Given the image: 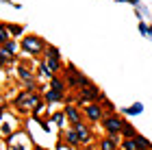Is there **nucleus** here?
<instances>
[{
  "label": "nucleus",
  "instance_id": "nucleus-1",
  "mask_svg": "<svg viewBox=\"0 0 152 150\" xmlns=\"http://www.w3.org/2000/svg\"><path fill=\"white\" fill-rule=\"evenodd\" d=\"M104 126H107V131H109V133H111L113 137H115V135L122 131L124 122H122L120 118H117V115H109V118H104Z\"/></svg>",
  "mask_w": 152,
  "mask_h": 150
},
{
  "label": "nucleus",
  "instance_id": "nucleus-2",
  "mask_svg": "<svg viewBox=\"0 0 152 150\" xmlns=\"http://www.w3.org/2000/svg\"><path fill=\"white\" fill-rule=\"evenodd\" d=\"M22 46H24V50H26V52H39L41 48H44V46H41V42H39L37 37H26Z\"/></svg>",
  "mask_w": 152,
  "mask_h": 150
},
{
  "label": "nucleus",
  "instance_id": "nucleus-3",
  "mask_svg": "<svg viewBox=\"0 0 152 150\" xmlns=\"http://www.w3.org/2000/svg\"><path fill=\"white\" fill-rule=\"evenodd\" d=\"M80 100H98V91L94 89V87H85V89L80 91Z\"/></svg>",
  "mask_w": 152,
  "mask_h": 150
},
{
  "label": "nucleus",
  "instance_id": "nucleus-4",
  "mask_svg": "<svg viewBox=\"0 0 152 150\" xmlns=\"http://www.w3.org/2000/svg\"><path fill=\"white\" fill-rule=\"evenodd\" d=\"M87 118H89V120H100V118H102L100 107H98V105H89V107H87Z\"/></svg>",
  "mask_w": 152,
  "mask_h": 150
},
{
  "label": "nucleus",
  "instance_id": "nucleus-5",
  "mask_svg": "<svg viewBox=\"0 0 152 150\" xmlns=\"http://www.w3.org/2000/svg\"><path fill=\"white\" fill-rule=\"evenodd\" d=\"M100 148H102V150H115V148H117V139H115L113 135H111V137L102 139V144H100Z\"/></svg>",
  "mask_w": 152,
  "mask_h": 150
},
{
  "label": "nucleus",
  "instance_id": "nucleus-6",
  "mask_svg": "<svg viewBox=\"0 0 152 150\" xmlns=\"http://www.w3.org/2000/svg\"><path fill=\"white\" fill-rule=\"evenodd\" d=\"M133 139H135V144H137V150H148V148H150V141L143 139L141 135H135Z\"/></svg>",
  "mask_w": 152,
  "mask_h": 150
},
{
  "label": "nucleus",
  "instance_id": "nucleus-7",
  "mask_svg": "<svg viewBox=\"0 0 152 150\" xmlns=\"http://www.w3.org/2000/svg\"><path fill=\"white\" fill-rule=\"evenodd\" d=\"M76 135H78L80 141H87L89 139V131H87L85 126H80V124H76Z\"/></svg>",
  "mask_w": 152,
  "mask_h": 150
},
{
  "label": "nucleus",
  "instance_id": "nucleus-8",
  "mask_svg": "<svg viewBox=\"0 0 152 150\" xmlns=\"http://www.w3.org/2000/svg\"><path fill=\"white\" fill-rule=\"evenodd\" d=\"M122 133H124V135H126V137H128V139H133V137H135V135H137V133H135V128H133V126H130V124H124V126H122Z\"/></svg>",
  "mask_w": 152,
  "mask_h": 150
},
{
  "label": "nucleus",
  "instance_id": "nucleus-9",
  "mask_svg": "<svg viewBox=\"0 0 152 150\" xmlns=\"http://www.w3.org/2000/svg\"><path fill=\"white\" fill-rule=\"evenodd\" d=\"M67 115H70V120H72V122H76V124H78L80 115H78V111H76L74 107H67Z\"/></svg>",
  "mask_w": 152,
  "mask_h": 150
},
{
  "label": "nucleus",
  "instance_id": "nucleus-10",
  "mask_svg": "<svg viewBox=\"0 0 152 150\" xmlns=\"http://www.w3.org/2000/svg\"><path fill=\"white\" fill-rule=\"evenodd\" d=\"M124 150H137L135 139H126V141H124Z\"/></svg>",
  "mask_w": 152,
  "mask_h": 150
},
{
  "label": "nucleus",
  "instance_id": "nucleus-11",
  "mask_svg": "<svg viewBox=\"0 0 152 150\" xmlns=\"http://www.w3.org/2000/svg\"><path fill=\"white\" fill-rule=\"evenodd\" d=\"M67 141H70V144H78L80 139H78V135H76L74 131H70V133H67Z\"/></svg>",
  "mask_w": 152,
  "mask_h": 150
},
{
  "label": "nucleus",
  "instance_id": "nucleus-12",
  "mask_svg": "<svg viewBox=\"0 0 152 150\" xmlns=\"http://www.w3.org/2000/svg\"><path fill=\"white\" fill-rule=\"evenodd\" d=\"M48 100H50V102H57L59 98H61V91H50V94H48V96H46Z\"/></svg>",
  "mask_w": 152,
  "mask_h": 150
},
{
  "label": "nucleus",
  "instance_id": "nucleus-13",
  "mask_svg": "<svg viewBox=\"0 0 152 150\" xmlns=\"http://www.w3.org/2000/svg\"><path fill=\"white\" fill-rule=\"evenodd\" d=\"M52 89H54V91H61V89H63V85H61L59 78H52Z\"/></svg>",
  "mask_w": 152,
  "mask_h": 150
},
{
  "label": "nucleus",
  "instance_id": "nucleus-14",
  "mask_svg": "<svg viewBox=\"0 0 152 150\" xmlns=\"http://www.w3.org/2000/svg\"><path fill=\"white\" fill-rule=\"evenodd\" d=\"M15 52V44H4V54H13Z\"/></svg>",
  "mask_w": 152,
  "mask_h": 150
},
{
  "label": "nucleus",
  "instance_id": "nucleus-15",
  "mask_svg": "<svg viewBox=\"0 0 152 150\" xmlns=\"http://www.w3.org/2000/svg\"><path fill=\"white\" fill-rule=\"evenodd\" d=\"M2 42H7V31L0 29V44H2Z\"/></svg>",
  "mask_w": 152,
  "mask_h": 150
},
{
  "label": "nucleus",
  "instance_id": "nucleus-16",
  "mask_svg": "<svg viewBox=\"0 0 152 150\" xmlns=\"http://www.w3.org/2000/svg\"><path fill=\"white\" fill-rule=\"evenodd\" d=\"M2 61H4V57H2V54H0V63H2Z\"/></svg>",
  "mask_w": 152,
  "mask_h": 150
}]
</instances>
